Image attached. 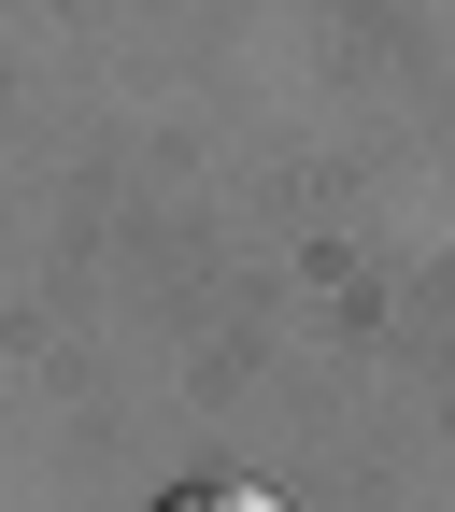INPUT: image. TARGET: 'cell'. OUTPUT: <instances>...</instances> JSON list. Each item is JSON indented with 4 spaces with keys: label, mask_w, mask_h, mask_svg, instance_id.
<instances>
[{
    "label": "cell",
    "mask_w": 455,
    "mask_h": 512,
    "mask_svg": "<svg viewBox=\"0 0 455 512\" xmlns=\"http://www.w3.org/2000/svg\"><path fill=\"white\" fill-rule=\"evenodd\" d=\"M157 512H271V498H256V484H171Z\"/></svg>",
    "instance_id": "cell-1"
}]
</instances>
